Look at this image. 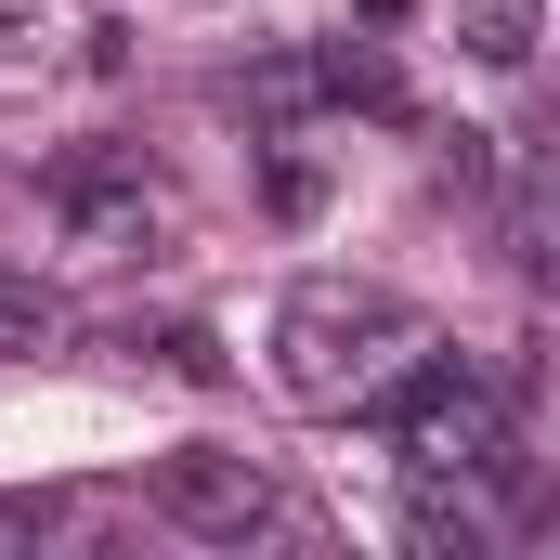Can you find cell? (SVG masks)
Wrapping results in <instances>:
<instances>
[{
    "mask_svg": "<svg viewBox=\"0 0 560 560\" xmlns=\"http://www.w3.org/2000/svg\"><path fill=\"white\" fill-rule=\"evenodd\" d=\"M39 522H52V509H39V495H0V548H26V535H39Z\"/></svg>",
    "mask_w": 560,
    "mask_h": 560,
    "instance_id": "obj_10",
    "label": "cell"
},
{
    "mask_svg": "<svg viewBox=\"0 0 560 560\" xmlns=\"http://www.w3.org/2000/svg\"><path fill=\"white\" fill-rule=\"evenodd\" d=\"M418 365H430V313L418 300H392V287H365V275L287 287V313H275V392L300 405V418H378Z\"/></svg>",
    "mask_w": 560,
    "mask_h": 560,
    "instance_id": "obj_1",
    "label": "cell"
},
{
    "mask_svg": "<svg viewBox=\"0 0 560 560\" xmlns=\"http://www.w3.org/2000/svg\"><path fill=\"white\" fill-rule=\"evenodd\" d=\"M52 339H66V300H52L39 275L0 261V352H52Z\"/></svg>",
    "mask_w": 560,
    "mask_h": 560,
    "instance_id": "obj_8",
    "label": "cell"
},
{
    "mask_svg": "<svg viewBox=\"0 0 560 560\" xmlns=\"http://www.w3.org/2000/svg\"><path fill=\"white\" fill-rule=\"evenodd\" d=\"M143 509H156L170 535H196V548H248V535H287V482L261 469V456H222V443H183V456H156Z\"/></svg>",
    "mask_w": 560,
    "mask_h": 560,
    "instance_id": "obj_3",
    "label": "cell"
},
{
    "mask_svg": "<svg viewBox=\"0 0 560 560\" xmlns=\"http://www.w3.org/2000/svg\"><path fill=\"white\" fill-rule=\"evenodd\" d=\"M509 248H522L535 287H560V131H535L522 170H509Z\"/></svg>",
    "mask_w": 560,
    "mask_h": 560,
    "instance_id": "obj_4",
    "label": "cell"
},
{
    "mask_svg": "<svg viewBox=\"0 0 560 560\" xmlns=\"http://www.w3.org/2000/svg\"><path fill=\"white\" fill-rule=\"evenodd\" d=\"M52 39V0H0V52H39Z\"/></svg>",
    "mask_w": 560,
    "mask_h": 560,
    "instance_id": "obj_9",
    "label": "cell"
},
{
    "mask_svg": "<svg viewBox=\"0 0 560 560\" xmlns=\"http://www.w3.org/2000/svg\"><path fill=\"white\" fill-rule=\"evenodd\" d=\"M66 248H92V261H131V248H156V196L143 183H66Z\"/></svg>",
    "mask_w": 560,
    "mask_h": 560,
    "instance_id": "obj_5",
    "label": "cell"
},
{
    "mask_svg": "<svg viewBox=\"0 0 560 560\" xmlns=\"http://www.w3.org/2000/svg\"><path fill=\"white\" fill-rule=\"evenodd\" d=\"M482 495H495V482H469V469H418V482H405V535H418V548H482V535H495Z\"/></svg>",
    "mask_w": 560,
    "mask_h": 560,
    "instance_id": "obj_6",
    "label": "cell"
},
{
    "mask_svg": "<svg viewBox=\"0 0 560 560\" xmlns=\"http://www.w3.org/2000/svg\"><path fill=\"white\" fill-rule=\"evenodd\" d=\"M535 39H548V0H456V52L482 66H535Z\"/></svg>",
    "mask_w": 560,
    "mask_h": 560,
    "instance_id": "obj_7",
    "label": "cell"
},
{
    "mask_svg": "<svg viewBox=\"0 0 560 560\" xmlns=\"http://www.w3.org/2000/svg\"><path fill=\"white\" fill-rule=\"evenodd\" d=\"M378 418H392V443H405L418 469H469V482H495L509 509H535V469H522V430H509V405H495L482 378H456L443 352H430V365L392 392V405H378Z\"/></svg>",
    "mask_w": 560,
    "mask_h": 560,
    "instance_id": "obj_2",
    "label": "cell"
}]
</instances>
